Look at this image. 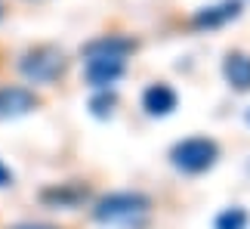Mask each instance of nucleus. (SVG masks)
<instances>
[{
	"mask_svg": "<svg viewBox=\"0 0 250 229\" xmlns=\"http://www.w3.org/2000/svg\"><path fill=\"white\" fill-rule=\"evenodd\" d=\"M151 211V198L142 192H111L99 198L93 207V217L99 223H114V226H139Z\"/></svg>",
	"mask_w": 250,
	"mask_h": 229,
	"instance_id": "f257e3e1",
	"label": "nucleus"
},
{
	"mask_svg": "<svg viewBox=\"0 0 250 229\" xmlns=\"http://www.w3.org/2000/svg\"><path fill=\"white\" fill-rule=\"evenodd\" d=\"M65 69H68V59H65V53L53 44H41V46L28 50L22 59H19V71L31 84H53L65 74Z\"/></svg>",
	"mask_w": 250,
	"mask_h": 229,
	"instance_id": "f03ea898",
	"label": "nucleus"
},
{
	"mask_svg": "<svg viewBox=\"0 0 250 229\" xmlns=\"http://www.w3.org/2000/svg\"><path fill=\"white\" fill-rule=\"evenodd\" d=\"M216 158H219V146L207 137H188L170 149V164L176 170H182V174H191V177L210 170L216 164Z\"/></svg>",
	"mask_w": 250,
	"mask_h": 229,
	"instance_id": "7ed1b4c3",
	"label": "nucleus"
},
{
	"mask_svg": "<svg viewBox=\"0 0 250 229\" xmlns=\"http://www.w3.org/2000/svg\"><path fill=\"white\" fill-rule=\"evenodd\" d=\"M124 71H127V62L118 59V56H96V59H86L83 78L93 90H105L114 81H121Z\"/></svg>",
	"mask_w": 250,
	"mask_h": 229,
	"instance_id": "20e7f679",
	"label": "nucleus"
},
{
	"mask_svg": "<svg viewBox=\"0 0 250 229\" xmlns=\"http://www.w3.org/2000/svg\"><path fill=\"white\" fill-rule=\"evenodd\" d=\"M41 106V96L25 87H0V121L9 118H22V114H31Z\"/></svg>",
	"mask_w": 250,
	"mask_h": 229,
	"instance_id": "39448f33",
	"label": "nucleus"
},
{
	"mask_svg": "<svg viewBox=\"0 0 250 229\" xmlns=\"http://www.w3.org/2000/svg\"><path fill=\"white\" fill-rule=\"evenodd\" d=\"M241 9H244L241 0H223V3H216V6H204L191 16V28H198V31L223 28L226 22H232V19L241 16Z\"/></svg>",
	"mask_w": 250,
	"mask_h": 229,
	"instance_id": "423d86ee",
	"label": "nucleus"
},
{
	"mask_svg": "<svg viewBox=\"0 0 250 229\" xmlns=\"http://www.w3.org/2000/svg\"><path fill=\"white\" fill-rule=\"evenodd\" d=\"M136 50V41L130 37H121V34H102L90 41L86 46H81V56L83 59H96V56H118V59H127V56Z\"/></svg>",
	"mask_w": 250,
	"mask_h": 229,
	"instance_id": "0eeeda50",
	"label": "nucleus"
},
{
	"mask_svg": "<svg viewBox=\"0 0 250 229\" xmlns=\"http://www.w3.org/2000/svg\"><path fill=\"white\" fill-rule=\"evenodd\" d=\"M90 198V189L83 183H59L41 192V202L50 207H81Z\"/></svg>",
	"mask_w": 250,
	"mask_h": 229,
	"instance_id": "6e6552de",
	"label": "nucleus"
},
{
	"mask_svg": "<svg viewBox=\"0 0 250 229\" xmlns=\"http://www.w3.org/2000/svg\"><path fill=\"white\" fill-rule=\"evenodd\" d=\"M176 90L170 87V84H151V87L142 93V109H146L151 118H164V114H170L173 109H176Z\"/></svg>",
	"mask_w": 250,
	"mask_h": 229,
	"instance_id": "1a4fd4ad",
	"label": "nucleus"
},
{
	"mask_svg": "<svg viewBox=\"0 0 250 229\" xmlns=\"http://www.w3.org/2000/svg\"><path fill=\"white\" fill-rule=\"evenodd\" d=\"M223 74L235 90H250V56L247 53H229L223 59Z\"/></svg>",
	"mask_w": 250,
	"mask_h": 229,
	"instance_id": "9d476101",
	"label": "nucleus"
},
{
	"mask_svg": "<svg viewBox=\"0 0 250 229\" xmlns=\"http://www.w3.org/2000/svg\"><path fill=\"white\" fill-rule=\"evenodd\" d=\"M247 220H250L247 211L235 205V207H226V211L216 217L213 226H216V229H247Z\"/></svg>",
	"mask_w": 250,
	"mask_h": 229,
	"instance_id": "9b49d317",
	"label": "nucleus"
},
{
	"mask_svg": "<svg viewBox=\"0 0 250 229\" xmlns=\"http://www.w3.org/2000/svg\"><path fill=\"white\" fill-rule=\"evenodd\" d=\"M114 106H118V96L105 87L102 93H96V96L90 99V112L96 114V118H108V114L114 112Z\"/></svg>",
	"mask_w": 250,
	"mask_h": 229,
	"instance_id": "f8f14e48",
	"label": "nucleus"
},
{
	"mask_svg": "<svg viewBox=\"0 0 250 229\" xmlns=\"http://www.w3.org/2000/svg\"><path fill=\"white\" fill-rule=\"evenodd\" d=\"M9 183H13V174H9L3 164H0V186H9Z\"/></svg>",
	"mask_w": 250,
	"mask_h": 229,
	"instance_id": "ddd939ff",
	"label": "nucleus"
},
{
	"mask_svg": "<svg viewBox=\"0 0 250 229\" xmlns=\"http://www.w3.org/2000/svg\"><path fill=\"white\" fill-rule=\"evenodd\" d=\"M16 229H53V226H41V223H28V226H16Z\"/></svg>",
	"mask_w": 250,
	"mask_h": 229,
	"instance_id": "4468645a",
	"label": "nucleus"
},
{
	"mask_svg": "<svg viewBox=\"0 0 250 229\" xmlns=\"http://www.w3.org/2000/svg\"><path fill=\"white\" fill-rule=\"evenodd\" d=\"M0 19H3V3H0Z\"/></svg>",
	"mask_w": 250,
	"mask_h": 229,
	"instance_id": "2eb2a0df",
	"label": "nucleus"
},
{
	"mask_svg": "<svg viewBox=\"0 0 250 229\" xmlns=\"http://www.w3.org/2000/svg\"><path fill=\"white\" fill-rule=\"evenodd\" d=\"M247 124H250V109H247Z\"/></svg>",
	"mask_w": 250,
	"mask_h": 229,
	"instance_id": "dca6fc26",
	"label": "nucleus"
}]
</instances>
